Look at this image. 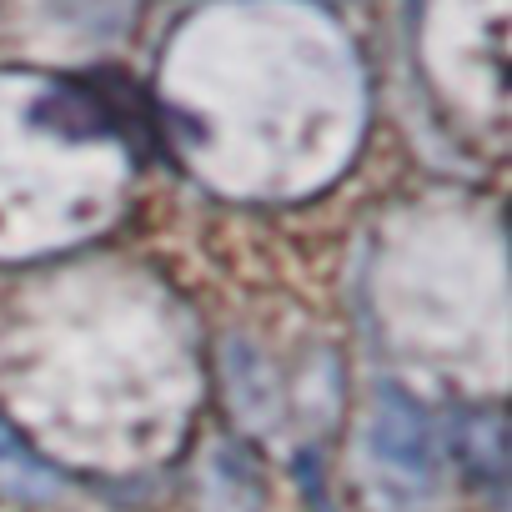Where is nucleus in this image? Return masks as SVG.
Wrapping results in <instances>:
<instances>
[{
    "label": "nucleus",
    "instance_id": "f257e3e1",
    "mask_svg": "<svg viewBox=\"0 0 512 512\" xmlns=\"http://www.w3.org/2000/svg\"><path fill=\"white\" fill-rule=\"evenodd\" d=\"M372 447H377V457H382L387 467L422 477V472H427V447H432L427 417H422L407 397H387L382 412H377V427H372Z\"/></svg>",
    "mask_w": 512,
    "mask_h": 512
}]
</instances>
